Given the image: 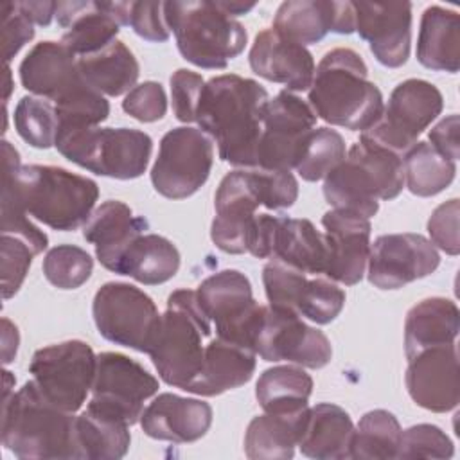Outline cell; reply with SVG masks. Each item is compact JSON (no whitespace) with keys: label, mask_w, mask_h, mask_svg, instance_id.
I'll list each match as a JSON object with an SVG mask.
<instances>
[{"label":"cell","mask_w":460,"mask_h":460,"mask_svg":"<svg viewBox=\"0 0 460 460\" xmlns=\"http://www.w3.org/2000/svg\"><path fill=\"white\" fill-rule=\"evenodd\" d=\"M2 190L11 192L40 223L70 232L93 212L99 187L93 180L56 165H20L11 142L2 140Z\"/></svg>","instance_id":"obj_1"},{"label":"cell","mask_w":460,"mask_h":460,"mask_svg":"<svg viewBox=\"0 0 460 460\" xmlns=\"http://www.w3.org/2000/svg\"><path fill=\"white\" fill-rule=\"evenodd\" d=\"M268 101L262 84L237 74L216 75L205 83L196 122L216 142L223 162L234 167H255Z\"/></svg>","instance_id":"obj_2"},{"label":"cell","mask_w":460,"mask_h":460,"mask_svg":"<svg viewBox=\"0 0 460 460\" xmlns=\"http://www.w3.org/2000/svg\"><path fill=\"white\" fill-rule=\"evenodd\" d=\"M307 102L327 124L361 133L376 124L385 106L381 90L368 79L363 58L345 47L332 49L320 59Z\"/></svg>","instance_id":"obj_3"},{"label":"cell","mask_w":460,"mask_h":460,"mask_svg":"<svg viewBox=\"0 0 460 460\" xmlns=\"http://www.w3.org/2000/svg\"><path fill=\"white\" fill-rule=\"evenodd\" d=\"M2 444L18 458H79L75 415L50 402L31 379L2 399Z\"/></svg>","instance_id":"obj_4"},{"label":"cell","mask_w":460,"mask_h":460,"mask_svg":"<svg viewBox=\"0 0 460 460\" xmlns=\"http://www.w3.org/2000/svg\"><path fill=\"white\" fill-rule=\"evenodd\" d=\"M404 185L402 156L359 137L343 162L323 178V196L332 208L372 217L379 199H394Z\"/></svg>","instance_id":"obj_5"},{"label":"cell","mask_w":460,"mask_h":460,"mask_svg":"<svg viewBox=\"0 0 460 460\" xmlns=\"http://www.w3.org/2000/svg\"><path fill=\"white\" fill-rule=\"evenodd\" d=\"M212 322L192 289H176L167 298L158 332L149 350L151 361L164 383L185 390L203 365V340L212 332Z\"/></svg>","instance_id":"obj_6"},{"label":"cell","mask_w":460,"mask_h":460,"mask_svg":"<svg viewBox=\"0 0 460 460\" xmlns=\"http://www.w3.org/2000/svg\"><path fill=\"white\" fill-rule=\"evenodd\" d=\"M164 14L180 54L199 68L221 70L244 50V25L228 16L217 2H164Z\"/></svg>","instance_id":"obj_7"},{"label":"cell","mask_w":460,"mask_h":460,"mask_svg":"<svg viewBox=\"0 0 460 460\" xmlns=\"http://www.w3.org/2000/svg\"><path fill=\"white\" fill-rule=\"evenodd\" d=\"M56 149L72 164L115 180H133L146 172L153 140L133 128H88L61 131Z\"/></svg>","instance_id":"obj_8"},{"label":"cell","mask_w":460,"mask_h":460,"mask_svg":"<svg viewBox=\"0 0 460 460\" xmlns=\"http://www.w3.org/2000/svg\"><path fill=\"white\" fill-rule=\"evenodd\" d=\"M99 334L117 345L149 354L160 318L153 298L133 284L106 282L92 304Z\"/></svg>","instance_id":"obj_9"},{"label":"cell","mask_w":460,"mask_h":460,"mask_svg":"<svg viewBox=\"0 0 460 460\" xmlns=\"http://www.w3.org/2000/svg\"><path fill=\"white\" fill-rule=\"evenodd\" d=\"M198 300L221 340L255 352V336L266 305L255 302L250 279L239 270H221L196 289Z\"/></svg>","instance_id":"obj_10"},{"label":"cell","mask_w":460,"mask_h":460,"mask_svg":"<svg viewBox=\"0 0 460 460\" xmlns=\"http://www.w3.org/2000/svg\"><path fill=\"white\" fill-rule=\"evenodd\" d=\"M442 108L444 99L435 84L415 77L406 79L392 90L381 117L361 137L404 156Z\"/></svg>","instance_id":"obj_11"},{"label":"cell","mask_w":460,"mask_h":460,"mask_svg":"<svg viewBox=\"0 0 460 460\" xmlns=\"http://www.w3.org/2000/svg\"><path fill=\"white\" fill-rule=\"evenodd\" d=\"M97 356L81 340H66L32 354L29 372L41 394L63 408L75 413L92 392Z\"/></svg>","instance_id":"obj_12"},{"label":"cell","mask_w":460,"mask_h":460,"mask_svg":"<svg viewBox=\"0 0 460 460\" xmlns=\"http://www.w3.org/2000/svg\"><path fill=\"white\" fill-rule=\"evenodd\" d=\"M212 164L214 144L199 128H172L160 140L151 183L164 198L183 199L208 180Z\"/></svg>","instance_id":"obj_13"},{"label":"cell","mask_w":460,"mask_h":460,"mask_svg":"<svg viewBox=\"0 0 460 460\" xmlns=\"http://www.w3.org/2000/svg\"><path fill=\"white\" fill-rule=\"evenodd\" d=\"M316 119L309 102L289 90H280L264 108L255 167L275 171L295 169L316 126Z\"/></svg>","instance_id":"obj_14"},{"label":"cell","mask_w":460,"mask_h":460,"mask_svg":"<svg viewBox=\"0 0 460 460\" xmlns=\"http://www.w3.org/2000/svg\"><path fill=\"white\" fill-rule=\"evenodd\" d=\"M255 354L264 361L322 368L331 361L332 347L320 329L307 325L296 313L266 305L255 336Z\"/></svg>","instance_id":"obj_15"},{"label":"cell","mask_w":460,"mask_h":460,"mask_svg":"<svg viewBox=\"0 0 460 460\" xmlns=\"http://www.w3.org/2000/svg\"><path fill=\"white\" fill-rule=\"evenodd\" d=\"M158 392V379L138 361L119 354H97L90 402L120 415L129 426L140 422L144 402Z\"/></svg>","instance_id":"obj_16"},{"label":"cell","mask_w":460,"mask_h":460,"mask_svg":"<svg viewBox=\"0 0 460 460\" xmlns=\"http://www.w3.org/2000/svg\"><path fill=\"white\" fill-rule=\"evenodd\" d=\"M440 255L420 234H385L370 244L367 261L368 282L379 289H399L431 275Z\"/></svg>","instance_id":"obj_17"},{"label":"cell","mask_w":460,"mask_h":460,"mask_svg":"<svg viewBox=\"0 0 460 460\" xmlns=\"http://www.w3.org/2000/svg\"><path fill=\"white\" fill-rule=\"evenodd\" d=\"M261 207L253 171L237 169L228 172L214 196L216 216L210 226L212 243L226 253L248 252L250 230L255 210Z\"/></svg>","instance_id":"obj_18"},{"label":"cell","mask_w":460,"mask_h":460,"mask_svg":"<svg viewBox=\"0 0 460 460\" xmlns=\"http://www.w3.org/2000/svg\"><path fill=\"white\" fill-rule=\"evenodd\" d=\"M404 383L415 404L435 413L458 406V350L456 341L426 349L408 359Z\"/></svg>","instance_id":"obj_19"},{"label":"cell","mask_w":460,"mask_h":460,"mask_svg":"<svg viewBox=\"0 0 460 460\" xmlns=\"http://www.w3.org/2000/svg\"><path fill=\"white\" fill-rule=\"evenodd\" d=\"M322 225L327 244L325 277L345 284H358L365 271L370 253V219L350 210L331 208L323 214Z\"/></svg>","instance_id":"obj_20"},{"label":"cell","mask_w":460,"mask_h":460,"mask_svg":"<svg viewBox=\"0 0 460 460\" xmlns=\"http://www.w3.org/2000/svg\"><path fill=\"white\" fill-rule=\"evenodd\" d=\"M356 31L368 43L374 58L388 66H402L411 43L410 2H352Z\"/></svg>","instance_id":"obj_21"},{"label":"cell","mask_w":460,"mask_h":460,"mask_svg":"<svg viewBox=\"0 0 460 460\" xmlns=\"http://www.w3.org/2000/svg\"><path fill=\"white\" fill-rule=\"evenodd\" d=\"M248 61L259 77L280 83L289 92L309 90L316 68L313 54L304 45L288 40L273 27L255 36Z\"/></svg>","instance_id":"obj_22"},{"label":"cell","mask_w":460,"mask_h":460,"mask_svg":"<svg viewBox=\"0 0 460 460\" xmlns=\"http://www.w3.org/2000/svg\"><path fill=\"white\" fill-rule=\"evenodd\" d=\"M212 424V406L201 399L158 394L142 411V431L156 440L189 444L199 440Z\"/></svg>","instance_id":"obj_23"},{"label":"cell","mask_w":460,"mask_h":460,"mask_svg":"<svg viewBox=\"0 0 460 460\" xmlns=\"http://www.w3.org/2000/svg\"><path fill=\"white\" fill-rule=\"evenodd\" d=\"M20 83L36 97L56 102L84 83L77 56L61 41H40L20 63Z\"/></svg>","instance_id":"obj_24"},{"label":"cell","mask_w":460,"mask_h":460,"mask_svg":"<svg viewBox=\"0 0 460 460\" xmlns=\"http://www.w3.org/2000/svg\"><path fill=\"white\" fill-rule=\"evenodd\" d=\"M146 228L147 221L135 216L126 203L108 199L90 214L83 225V237L95 246L97 261L106 270L117 273L126 250Z\"/></svg>","instance_id":"obj_25"},{"label":"cell","mask_w":460,"mask_h":460,"mask_svg":"<svg viewBox=\"0 0 460 460\" xmlns=\"http://www.w3.org/2000/svg\"><path fill=\"white\" fill-rule=\"evenodd\" d=\"M257 354L237 343L216 338L205 345L203 365L185 392L214 397L248 383L257 367Z\"/></svg>","instance_id":"obj_26"},{"label":"cell","mask_w":460,"mask_h":460,"mask_svg":"<svg viewBox=\"0 0 460 460\" xmlns=\"http://www.w3.org/2000/svg\"><path fill=\"white\" fill-rule=\"evenodd\" d=\"M58 23L66 29L61 43L77 58L95 54L113 43L120 23L104 9L102 2H58Z\"/></svg>","instance_id":"obj_27"},{"label":"cell","mask_w":460,"mask_h":460,"mask_svg":"<svg viewBox=\"0 0 460 460\" xmlns=\"http://www.w3.org/2000/svg\"><path fill=\"white\" fill-rule=\"evenodd\" d=\"M354 422L338 404L318 402L309 408L298 447L302 455L316 460L352 458Z\"/></svg>","instance_id":"obj_28"},{"label":"cell","mask_w":460,"mask_h":460,"mask_svg":"<svg viewBox=\"0 0 460 460\" xmlns=\"http://www.w3.org/2000/svg\"><path fill=\"white\" fill-rule=\"evenodd\" d=\"M460 331V311L456 304L444 296H431L417 302L404 320V354H415L456 341Z\"/></svg>","instance_id":"obj_29"},{"label":"cell","mask_w":460,"mask_h":460,"mask_svg":"<svg viewBox=\"0 0 460 460\" xmlns=\"http://www.w3.org/2000/svg\"><path fill=\"white\" fill-rule=\"evenodd\" d=\"M417 59L429 70L455 74L460 68V16L453 9L429 5L420 18Z\"/></svg>","instance_id":"obj_30"},{"label":"cell","mask_w":460,"mask_h":460,"mask_svg":"<svg viewBox=\"0 0 460 460\" xmlns=\"http://www.w3.org/2000/svg\"><path fill=\"white\" fill-rule=\"evenodd\" d=\"M75 442L79 458L119 460L129 449V424L120 415L88 401L75 417Z\"/></svg>","instance_id":"obj_31"},{"label":"cell","mask_w":460,"mask_h":460,"mask_svg":"<svg viewBox=\"0 0 460 460\" xmlns=\"http://www.w3.org/2000/svg\"><path fill=\"white\" fill-rule=\"evenodd\" d=\"M270 259L307 275H323L327 266L325 237L309 219L279 216Z\"/></svg>","instance_id":"obj_32"},{"label":"cell","mask_w":460,"mask_h":460,"mask_svg":"<svg viewBox=\"0 0 460 460\" xmlns=\"http://www.w3.org/2000/svg\"><path fill=\"white\" fill-rule=\"evenodd\" d=\"M309 408L296 413H268L250 420L244 433V453L252 460H288L302 437Z\"/></svg>","instance_id":"obj_33"},{"label":"cell","mask_w":460,"mask_h":460,"mask_svg":"<svg viewBox=\"0 0 460 460\" xmlns=\"http://www.w3.org/2000/svg\"><path fill=\"white\" fill-rule=\"evenodd\" d=\"M77 65L84 83L110 97L133 90L140 75L135 54L119 40L95 54L77 58Z\"/></svg>","instance_id":"obj_34"},{"label":"cell","mask_w":460,"mask_h":460,"mask_svg":"<svg viewBox=\"0 0 460 460\" xmlns=\"http://www.w3.org/2000/svg\"><path fill=\"white\" fill-rule=\"evenodd\" d=\"M180 268L178 248L164 235L142 234L126 250L117 273L140 284L158 286L171 280Z\"/></svg>","instance_id":"obj_35"},{"label":"cell","mask_w":460,"mask_h":460,"mask_svg":"<svg viewBox=\"0 0 460 460\" xmlns=\"http://www.w3.org/2000/svg\"><path fill=\"white\" fill-rule=\"evenodd\" d=\"M311 376L298 365H279L261 374L255 397L268 413H296L309 408Z\"/></svg>","instance_id":"obj_36"},{"label":"cell","mask_w":460,"mask_h":460,"mask_svg":"<svg viewBox=\"0 0 460 460\" xmlns=\"http://www.w3.org/2000/svg\"><path fill=\"white\" fill-rule=\"evenodd\" d=\"M334 0H288L273 18V29L288 40L311 45L332 32Z\"/></svg>","instance_id":"obj_37"},{"label":"cell","mask_w":460,"mask_h":460,"mask_svg":"<svg viewBox=\"0 0 460 460\" xmlns=\"http://www.w3.org/2000/svg\"><path fill=\"white\" fill-rule=\"evenodd\" d=\"M404 181L411 194L429 198L442 192L455 180L456 165L442 156L429 142H415L402 156Z\"/></svg>","instance_id":"obj_38"},{"label":"cell","mask_w":460,"mask_h":460,"mask_svg":"<svg viewBox=\"0 0 460 460\" xmlns=\"http://www.w3.org/2000/svg\"><path fill=\"white\" fill-rule=\"evenodd\" d=\"M401 431V424L392 411H367L354 428L352 458H397Z\"/></svg>","instance_id":"obj_39"},{"label":"cell","mask_w":460,"mask_h":460,"mask_svg":"<svg viewBox=\"0 0 460 460\" xmlns=\"http://www.w3.org/2000/svg\"><path fill=\"white\" fill-rule=\"evenodd\" d=\"M14 129L16 133L36 149H49L56 146L59 120L54 102L25 95L14 108Z\"/></svg>","instance_id":"obj_40"},{"label":"cell","mask_w":460,"mask_h":460,"mask_svg":"<svg viewBox=\"0 0 460 460\" xmlns=\"http://www.w3.org/2000/svg\"><path fill=\"white\" fill-rule=\"evenodd\" d=\"M54 106L59 120L58 133L95 128L110 115V102L106 97L86 83H81L58 99Z\"/></svg>","instance_id":"obj_41"},{"label":"cell","mask_w":460,"mask_h":460,"mask_svg":"<svg viewBox=\"0 0 460 460\" xmlns=\"http://www.w3.org/2000/svg\"><path fill=\"white\" fill-rule=\"evenodd\" d=\"M347 155L343 137L331 128H314L295 165L305 181L323 180Z\"/></svg>","instance_id":"obj_42"},{"label":"cell","mask_w":460,"mask_h":460,"mask_svg":"<svg viewBox=\"0 0 460 460\" xmlns=\"http://www.w3.org/2000/svg\"><path fill=\"white\" fill-rule=\"evenodd\" d=\"M45 279L59 289H77L92 275L93 259L75 244H58L50 248L41 264Z\"/></svg>","instance_id":"obj_43"},{"label":"cell","mask_w":460,"mask_h":460,"mask_svg":"<svg viewBox=\"0 0 460 460\" xmlns=\"http://www.w3.org/2000/svg\"><path fill=\"white\" fill-rule=\"evenodd\" d=\"M345 305V291L327 277H309L296 313L318 325L331 323Z\"/></svg>","instance_id":"obj_44"},{"label":"cell","mask_w":460,"mask_h":460,"mask_svg":"<svg viewBox=\"0 0 460 460\" xmlns=\"http://www.w3.org/2000/svg\"><path fill=\"white\" fill-rule=\"evenodd\" d=\"M307 279V273L280 261L270 259V262L262 268V284L270 305L296 313Z\"/></svg>","instance_id":"obj_45"},{"label":"cell","mask_w":460,"mask_h":460,"mask_svg":"<svg viewBox=\"0 0 460 460\" xmlns=\"http://www.w3.org/2000/svg\"><path fill=\"white\" fill-rule=\"evenodd\" d=\"M451 438L435 424H415L401 431L397 458H451Z\"/></svg>","instance_id":"obj_46"},{"label":"cell","mask_w":460,"mask_h":460,"mask_svg":"<svg viewBox=\"0 0 460 460\" xmlns=\"http://www.w3.org/2000/svg\"><path fill=\"white\" fill-rule=\"evenodd\" d=\"M36 250L22 237L2 234V296H14L22 288Z\"/></svg>","instance_id":"obj_47"},{"label":"cell","mask_w":460,"mask_h":460,"mask_svg":"<svg viewBox=\"0 0 460 460\" xmlns=\"http://www.w3.org/2000/svg\"><path fill=\"white\" fill-rule=\"evenodd\" d=\"M261 205L266 208H289L298 198V181L291 171L252 167Z\"/></svg>","instance_id":"obj_48"},{"label":"cell","mask_w":460,"mask_h":460,"mask_svg":"<svg viewBox=\"0 0 460 460\" xmlns=\"http://www.w3.org/2000/svg\"><path fill=\"white\" fill-rule=\"evenodd\" d=\"M122 110L140 122H156L167 111L165 90L156 81H144L129 90L122 101Z\"/></svg>","instance_id":"obj_49"},{"label":"cell","mask_w":460,"mask_h":460,"mask_svg":"<svg viewBox=\"0 0 460 460\" xmlns=\"http://www.w3.org/2000/svg\"><path fill=\"white\" fill-rule=\"evenodd\" d=\"M205 81L198 72L178 68L171 75L172 111L180 122H196Z\"/></svg>","instance_id":"obj_50"},{"label":"cell","mask_w":460,"mask_h":460,"mask_svg":"<svg viewBox=\"0 0 460 460\" xmlns=\"http://www.w3.org/2000/svg\"><path fill=\"white\" fill-rule=\"evenodd\" d=\"M27 210L11 194L2 190V234H13L25 239L36 253H41L49 246V237L29 217Z\"/></svg>","instance_id":"obj_51"},{"label":"cell","mask_w":460,"mask_h":460,"mask_svg":"<svg viewBox=\"0 0 460 460\" xmlns=\"http://www.w3.org/2000/svg\"><path fill=\"white\" fill-rule=\"evenodd\" d=\"M2 14V45L4 61H9L20 52V49L34 38L32 20L20 9L18 2H4L0 5Z\"/></svg>","instance_id":"obj_52"},{"label":"cell","mask_w":460,"mask_h":460,"mask_svg":"<svg viewBox=\"0 0 460 460\" xmlns=\"http://www.w3.org/2000/svg\"><path fill=\"white\" fill-rule=\"evenodd\" d=\"M458 199L453 198L442 205H438L429 219H428V234L429 241L435 248H440L447 255H458L460 241H458Z\"/></svg>","instance_id":"obj_53"},{"label":"cell","mask_w":460,"mask_h":460,"mask_svg":"<svg viewBox=\"0 0 460 460\" xmlns=\"http://www.w3.org/2000/svg\"><path fill=\"white\" fill-rule=\"evenodd\" d=\"M129 27L147 41H167L171 31L165 22L164 2H131Z\"/></svg>","instance_id":"obj_54"},{"label":"cell","mask_w":460,"mask_h":460,"mask_svg":"<svg viewBox=\"0 0 460 460\" xmlns=\"http://www.w3.org/2000/svg\"><path fill=\"white\" fill-rule=\"evenodd\" d=\"M458 131H460V119L456 113L444 117L440 122H437L429 131V142L431 146L446 158L456 160L460 155V142H458Z\"/></svg>","instance_id":"obj_55"},{"label":"cell","mask_w":460,"mask_h":460,"mask_svg":"<svg viewBox=\"0 0 460 460\" xmlns=\"http://www.w3.org/2000/svg\"><path fill=\"white\" fill-rule=\"evenodd\" d=\"M20 9L32 20V23L47 27L52 18L56 16L58 2H47V0H25L18 2Z\"/></svg>","instance_id":"obj_56"},{"label":"cell","mask_w":460,"mask_h":460,"mask_svg":"<svg viewBox=\"0 0 460 460\" xmlns=\"http://www.w3.org/2000/svg\"><path fill=\"white\" fill-rule=\"evenodd\" d=\"M18 343H20L18 327L9 318H2V361H4V365H9L14 359Z\"/></svg>","instance_id":"obj_57"},{"label":"cell","mask_w":460,"mask_h":460,"mask_svg":"<svg viewBox=\"0 0 460 460\" xmlns=\"http://www.w3.org/2000/svg\"><path fill=\"white\" fill-rule=\"evenodd\" d=\"M217 5L228 14V16H237V14H244L248 11H252L255 7L253 2L244 4V2H217Z\"/></svg>","instance_id":"obj_58"},{"label":"cell","mask_w":460,"mask_h":460,"mask_svg":"<svg viewBox=\"0 0 460 460\" xmlns=\"http://www.w3.org/2000/svg\"><path fill=\"white\" fill-rule=\"evenodd\" d=\"M4 72H5V92H4V104H7V99H9V93L13 90V79H11V68L9 65L4 66Z\"/></svg>","instance_id":"obj_59"}]
</instances>
